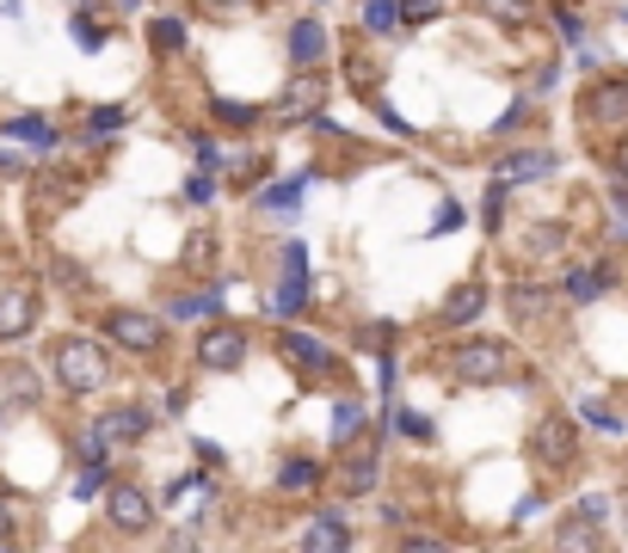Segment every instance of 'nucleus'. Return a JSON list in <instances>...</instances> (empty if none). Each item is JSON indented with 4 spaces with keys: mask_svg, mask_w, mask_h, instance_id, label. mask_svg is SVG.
<instances>
[{
    "mask_svg": "<svg viewBox=\"0 0 628 553\" xmlns=\"http://www.w3.org/2000/svg\"><path fill=\"white\" fill-rule=\"evenodd\" d=\"M450 228H462V203H443V210H438V228H431V234H450Z\"/></svg>",
    "mask_w": 628,
    "mask_h": 553,
    "instance_id": "36",
    "label": "nucleus"
},
{
    "mask_svg": "<svg viewBox=\"0 0 628 553\" xmlns=\"http://www.w3.org/2000/svg\"><path fill=\"white\" fill-rule=\"evenodd\" d=\"M511 314L518 320H548L555 314V295L536 290V283H518V290H511Z\"/></svg>",
    "mask_w": 628,
    "mask_h": 553,
    "instance_id": "18",
    "label": "nucleus"
},
{
    "mask_svg": "<svg viewBox=\"0 0 628 553\" xmlns=\"http://www.w3.org/2000/svg\"><path fill=\"white\" fill-rule=\"evenodd\" d=\"M302 179H308V172H302ZM302 179H296V184H278V191H266V203H271V210H283V203H296V198H302Z\"/></svg>",
    "mask_w": 628,
    "mask_h": 553,
    "instance_id": "33",
    "label": "nucleus"
},
{
    "mask_svg": "<svg viewBox=\"0 0 628 553\" xmlns=\"http://www.w3.org/2000/svg\"><path fill=\"white\" fill-rule=\"evenodd\" d=\"M438 7H443V0H407V7H401V19H413V26H419V19H431Z\"/></svg>",
    "mask_w": 628,
    "mask_h": 553,
    "instance_id": "35",
    "label": "nucleus"
},
{
    "mask_svg": "<svg viewBox=\"0 0 628 553\" xmlns=\"http://www.w3.org/2000/svg\"><path fill=\"white\" fill-rule=\"evenodd\" d=\"M106 516H111V529H123V535H142V529L154 523V499L123 480V486L106 492Z\"/></svg>",
    "mask_w": 628,
    "mask_h": 553,
    "instance_id": "5",
    "label": "nucleus"
},
{
    "mask_svg": "<svg viewBox=\"0 0 628 553\" xmlns=\"http://www.w3.org/2000/svg\"><path fill=\"white\" fill-rule=\"evenodd\" d=\"M401 26V0H363V31H395Z\"/></svg>",
    "mask_w": 628,
    "mask_h": 553,
    "instance_id": "24",
    "label": "nucleus"
},
{
    "mask_svg": "<svg viewBox=\"0 0 628 553\" xmlns=\"http://www.w3.org/2000/svg\"><path fill=\"white\" fill-rule=\"evenodd\" d=\"M586 419L598 424V431H610V436L622 431V424H616V412H610V406H598V400H586Z\"/></svg>",
    "mask_w": 628,
    "mask_h": 553,
    "instance_id": "32",
    "label": "nucleus"
},
{
    "mask_svg": "<svg viewBox=\"0 0 628 553\" xmlns=\"http://www.w3.org/2000/svg\"><path fill=\"white\" fill-rule=\"evenodd\" d=\"M302 295H308V259H302V247H283V283H278V295H271V308H278L283 320L296 314V308H302Z\"/></svg>",
    "mask_w": 628,
    "mask_h": 553,
    "instance_id": "9",
    "label": "nucleus"
},
{
    "mask_svg": "<svg viewBox=\"0 0 628 553\" xmlns=\"http://www.w3.org/2000/svg\"><path fill=\"white\" fill-rule=\"evenodd\" d=\"M99 492H106V461L87 455L81 461V480H74V499H99Z\"/></svg>",
    "mask_w": 628,
    "mask_h": 553,
    "instance_id": "26",
    "label": "nucleus"
},
{
    "mask_svg": "<svg viewBox=\"0 0 628 553\" xmlns=\"http://www.w3.org/2000/svg\"><path fill=\"white\" fill-rule=\"evenodd\" d=\"M210 308H216V290H210V295H179V302H173V314L186 320V314H210Z\"/></svg>",
    "mask_w": 628,
    "mask_h": 553,
    "instance_id": "29",
    "label": "nucleus"
},
{
    "mask_svg": "<svg viewBox=\"0 0 628 553\" xmlns=\"http://www.w3.org/2000/svg\"><path fill=\"white\" fill-rule=\"evenodd\" d=\"M346 541H351V529L339 523V516H315V529L302 535V547L308 553H327V547H346Z\"/></svg>",
    "mask_w": 628,
    "mask_h": 553,
    "instance_id": "20",
    "label": "nucleus"
},
{
    "mask_svg": "<svg viewBox=\"0 0 628 553\" xmlns=\"http://www.w3.org/2000/svg\"><path fill=\"white\" fill-rule=\"evenodd\" d=\"M450 369H456V382H468V388H499V382H524V375H530L524 356L511 351L506 339H468V344H456Z\"/></svg>",
    "mask_w": 628,
    "mask_h": 553,
    "instance_id": "1",
    "label": "nucleus"
},
{
    "mask_svg": "<svg viewBox=\"0 0 628 553\" xmlns=\"http://www.w3.org/2000/svg\"><path fill=\"white\" fill-rule=\"evenodd\" d=\"M481 308H487V283H481V276H468V283H456V290L443 295L438 320H443V326H475Z\"/></svg>",
    "mask_w": 628,
    "mask_h": 553,
    "instance_id": "10",
    "label": "nucleus"
},
{
    "mask_svg": "<svg viewBox=\"0 0 628 553\" xmlns=\"http://www.w3.org/2000/svg\"><path fill=\"white\" fill-rule=\"evenodd\" d=\"M321 99H327V80H315V74H296L290 87H283V99H278V118H283V123H296V118H315V111H321Z\"/></svg>",
    "mask_w": 628,
    "mask_h": 553,
    "instance_id": "11",
    "label": "nucleus"
},
{
    "mask_svg": "<svg viewBox=\"0 0 628 553\" xmlns=\"http://www.w3.org/2000/svg\"><path fill=\"white\" fill-rule=\"evenodd\" d=\"M604 511H610V504H604V499H586V504H579V511H574V523H598Z\"/></svg>",
    "mask_w": 628,
    "mask_h": 553,
    "instance_id": "37",
    "label": "nucleus"
},
{
    "mask_svg": "<svg viewBox=\"0 0 628 553\" xmlns=\"http://www.w3.org/2000/svg\"><path fill=\"white\" fill-rule=\"evenodd\" d=\"M530 455L542 461V467H567V461L579 455V424L567 419V412H548L530 431Z\"/></svg>",
    "mask_w": 628,
    "mask_h": 553,
    "instance_id": "3",
    "label": "nucleus"
},
{
    "mask_svg": "<svg viewBox=\"0 0 628 553\" xmlns=\"http://www.w3.org/2000/svg\"><path fill=\"white\" fill-rule=\"evenodd\" d=\"M50 369L68 394H99V388L111 382V356H106V344H93V339H62L50 351Z\"/></svg>",
    "mask_w": 628,
    "mask_h": 553,
    "instance_id": "2",
    "label": "nucleus"
},
{
    "mask_svg": "<svg viewBox=\"0 0 628 553\" xmlns=\"http://www.w3.org/2000/svg\"><path fill=\"white\" fill-rule=\"evenodd\" d=\"M339 486L346 492H370L376 486V449H358V455L339 467Z\"/></svg>",
    "mask_w": 628,
    "mask_h": 553,
    "instance_id": "21",
    "label": "nucleus"
},
{
    "mask_svg": "<svg viewBox=\"0 0 628 553\" xmlns=\"http://www.w3.org/2000/svg\"><path fill=\"white\" fill-rule=\"evenodd\" d=\"M548 167H555V154L530 148V154H511V160H499V179H506V184H524V179H542Z\"/></svg>",
    "mask_w": 628,
    "mask_h": 553,
    "instance_id": "15",
    "label": "nucleus"
},
{
    "mask_svg": "<svg viewBox=\"0 0 628 553\" xmlns=\"http://www.w3.org/2000/svg\"><path fill=\"white\" fill-rule=\"evenodd\" d=\"M111 130H123V111H93V118H87V135H99V142H106Z\"/></svg>",
    "mask_w": 628,
    "mask_h": 553,
    "instance_id": "28",
    "label": "nucleus"
},
{
    "mask_svg": "<svg viewBox=\"0 0 628 553\" xmlns=\"http://www.w3.org/2000/svg\"><path fill=\"white\" fill-rule=\"evenodd\" d=\"M579 111H586L598 130H616V123H628V80H598V87L579 99Z\"/></svg>",
    "mask_w": 628,
    "mask_h": 553,
    "instance_id": "7",
    "label": "nucleus"
},
{
    "mask_svg": "<svg viewBox=\"0 0 628 553\" xmlns=\"http://www.w3.org/2000/svg\"><path fill=\"white\" fill-rule=\"evenodd\" d=\"M616 290V271L610 264H586V271L567 276V302H598V295Z\"/></svg>",
    "mask_w": 628,
    "mask_h": 553,
    "instance_id": "13",
    "label": "nucleus"
},
{
    "mask_svg": "<svg viewBox=\"0 0 628 553\" xmlns=\"http://www.w3.org/2000/svg\"><path fill=\"white\" fill-rule=\"evenodd\" d=\"M106 332L123 344V351H136V356H154L167 344V326L154 314H130V308H118V314L106 320Z\"/></svg>",
    "mask_w": 628,
    "mask_h": 553,
    "instance_id": "4",
    "label": "nucleus"
},
{
    "mask_svg": "<svg viewBox=\"0 0 628 553\" xmlns=\"http://www.w3.org/2000/svg\"><path fill=\"white\" fill-rule=\"evenodd\" d=\"M358 424H363V412H358V400H339L333 406V443L346 449L351 436H358Z\"/></svg>",
    "mask_w": 628,
    "mask_h": 553,
    "instance_id": "25",
    "label": "nucleus"
},
{
    "mask_svg": "<svg viewBox=\"0 0 628 553\" xmlns=\"http://www.w3.org/2000/svg\"><path fill=\"white\" fill-rule=\"evenodd\" d=\"M7 135L26 142V148H38V154H50V148H56V130L43 118H13V123H7Z\"/></svg>",
    "mask_w": 628,
    "mask_h": 553,
    "instance_id": "22",
    "label": "nucleus"
},
{
    "mask_svg": "<svg viewBox=\"0 0 628 553\" xmlns=\"http://www.w3.org/2000/svg\"><path fill=\"white\" fill-rule=\"evenodd\" d=\"M216 118H222V123H253L259 111H253V105H228V99H216Z\"/></svg>",
    "mask_w": 628,
    "mask_h": 553,
    "instance_id": "31",
    "label": "nucleus"
},
{
    "mask_svg": "<svg viewBox=\"0 0 628 553\" xmlns=\"http://www.w3.org/2000/svg\"><path fill=\"white\" fill-rule=\"evenodd\" d=\"M68 31H74V43H81L87 56H93V50H106V26H99V19L74 13V26H68Z\"/></svg>",
    "mask_w": 628,
    "mask_h": 553,
    "instance_id": "27",
    "label": "nucleus"
},
{
    "mask_svg": "<svg viewBox=\"0 0 628 553\" xmlns=\"http://www.w3.org/2000/svg\"><path fill=\"white\" fill-rule=\"evenodd\" d=\"M186 198H191V203H210V198H216V179H210V172H198V179L186 184Z\"/></svg>",
    "mask_w": 628,
    "mask_h": 553,
    "instance_id": "34",
    "label": "nucleus"
},
{
    "mask_svg": "<svg viewBox=\"0 0 628 553\" xmlns=\"http://www.w3.org/2000/svg\"><path fill=\"white\" fill-rule=\"evenodd\" d=\"M203 7H210V13H247L253 0H203Z\"/></svg>",
    "mask_w": 628,
    "mask_h": 553,
    "instance_id": "38",
    "label": "nucleus"
},
{
    "mask_svg": "<svg viewBox=\"0 0 628 553\" xmlns=\"http://www.w3.org/2000/svg\"><path fill=\"white\" fill-rule=\"evenodd\" d=\"M7 13H19V0H0V19H7Z\"/></svg>",
    "mask_w": 628,
    "mask_h": 553,
    "instance_id": "42",
    "label": "nucleus"
},
{
    "mask_svg": "<svg viewBox=\"0 0 628 553\" xmlns=\"http://www.w3.org/2000/svg\"><path fill=\"white\" fill-rule=\"evenodd\" d=\"M148 43L161 56H179L186 50V26H179V19H154V26H148Z\"/></svg>",
    "mask_w": 628,
    "mask_h": 553,
    "instance_id": "23",
    "label": "nucleus"
},
{
    "mask_svg": "<svg viewBox=\"0 0 628 553\" xmlns=\"http://www.w3.org/2000/svg\"><path fill=\"white\" fill-rule=\"evenodd\" d=\"M475 7H481L499 31H524L530 26V0H475Z\"/></svg>",
    "mask_w": 628,
    "mask_h": 553,
    "instance_id": "17",
    "label": "nucleus"
},
{
    "mask_svg": "<svg viewBox=\"0 0 628 553\" xmlns=\"http://www.w3.org/2000/svg\"><path fill=\"white\" fill-rule=\"evenodd\" d=\"M241 356H247V332L241 326H210L198 339V363L203 369H241Z\"/></svg>",
    "mask_w": 628,
    "mask_h": 553,
    "instance_id": "8",
    "label": "nucleus"
},
{
    "mask_svg": "<svg viewBox=\"0 0 628 553\" xmlns=\"http://www.w3.org/2000/svg\"><path fill=\"white\" fill-rule=\"evenodd\" d=\"M315 486H321V467H315V461H308V455L283 461V474H278V492H290V499H296V492H315Z\"/></svg>",
    "mask_w": 628,
    "mask_h": 553,
    "instance_id": "19",
    "label": "nucleus"
},
{
    "mask_svg": "<svg viewBox=\"0 0 628 553\" xmlns=\"http://www.w3.org/2000/svg\"><path fill=\"white\" fill-rule=\"evenodd\" d=\"M13 529H19V523H13V504L0 499V541H13Z\"/></svg>",
    "mask_w": 628,
    "mask_h": 553,
    "instance_id": "39",
    "label": "nucleus"
},
{
    "mask_svg": "<svg viewBox=\"0 0 628 553\" xmlns=\"http://www.w3.org/2000/svg\"><path fill=\"white\" fill-rule=\"evenodd\" d=\"M118 7H142V0H118Z\"/></svg>",
    "mask_w": 628,
    "mask_h": 553,
    "instance_id": "43",
    "label": "nucleus"
},
{
    "mask_svg": "<svg viewBox=\"0 0 628 553\" xmlns=\"http://www.w3.org/2000/svg\"><path fill=\"white\" fill-rule=\"evenodd\" d=\"M0 172H19V160H13V154H0Z\"/></svg>",
    "mask_w": 628,
    "mask_h": 553,
    "instance_id": "41",
    "label": "nucleus"
},
{
    "mask_svg": "<svg viewBox=\"0 0 628 553\" xmlns=\"http://www.w3.org/2000/svg\"><path fill=\"white\" fill-rule=\"evenodd\" d=\"M278 351L290 356L302 375H339V363H333V351H327L321 339H308V332H296V326H283L278 332Z\"/></svg>",
    "mask_w": 628,
    "mask_h": 553,
    "instance_id": "6",
    "label": "nucleus"
},
{
    "mask_svg": "<svg viewBox=\"0 0 628 553\" xmlns=\"http://www.w3.org/2000/svg\"><path fill=\"white\" fill-rule=\"evenodd\" d=\"M321 50H327L321 26H315V19H302V26L290 31V56H296V68H315V62H321Z\"/></svg>",
    "mask_w": 628,
    "mask_h": 553,
    "instance_id": "16",
    "label": "nucleus"
},
{
    "mask_svg": "<svg viewBox=\"0 0 628 553\" xmlns=\"http://www.w3.org/2000/svg\"><path fill=\"white\" fill-rule=\"evenodd\" d=\"M148 412L142 406H118V412H106L99 419V431H106V443H136V436H148Z\"/></svg>",
    "mask_w": 628,
    "mask_h": 553,
    "instance_id": "14",
    "label": "nucleus"
},
{
    "mask_svg": "<svg viewBox=\"0 0 628 553\" xmlns=\"http://www.w3.org/2000/svg\"><path fill=\"white\" fill-rule=\"evenodd\" d=\"M610 210L622 215V228H628V184H616V191H610Z\"/></svg>",
    "mask_w": 628,
    "mask_h": 553,
    "instance_id": "40",
    "label": "nucleus"
},
{
    "mask_svg": "<svg viewBox=\"0 0 628 553\" xmlns=\"http://www.w3.org/2000/svg\"><path fill=\"white\" fill-rule=\"evenodd\" d=\"M395 424H401V431L413 436V443H426V436H431V419H426V412H401Z\"/></svg>",
    "mask_w": 628,
    "mask_h": 553,
    "instance_id": "30",
    "label": "nucleus"
},
{
    "mask_svg": "<svg viewBox=\"0 0 628 553\" xmlns=\"http://www.w3.org/2000/svg\"><path fill=\"white\" fill-rule=\"evenodd\" d=\"M38 326V295L31 290H0V339H26Z\"/></svg>",
    "mask_w": 628,
    "mask_h": 553,
    "instance_id": "12",
    "label": "nucleus"
}]
</instances>
